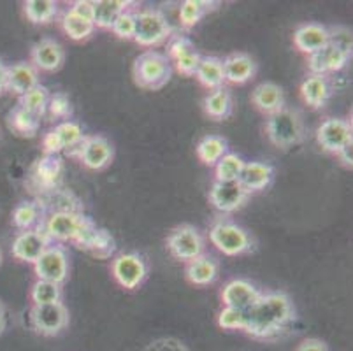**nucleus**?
<instances>
[{
    "label": "nucleus",
    "instance_id": "1",
    "mask_svg": "<svg viewBox=\"0 0 353 351\" xmlns=\"http://www.w3.org/2000/svg\"><path fill=\"white\" fill-rule=\"evenodd\" d=\"M294 318V305L287 294H262L252 308L243 311V330L256 339H269L278 336Z\"/></svg>",
    "mask_w": 353,
    "mask_h": 351
},
{
    "label": "nucleus",
    "instance_id": "2",
    "mask_svg": "<svg viewBox=\"0 0 353 351\" xmlns=\"http://www.w3.org/2000/svg\"><path fill=\"white\" fill-rule=\"evenodd\" d=\"M265 134L274 146L288 150L292 146L303 143L304 139V121L299 111L283 108L281 111L269 116L265 123Z\"/></svg>",
    "mask_w": 353,
    "mask_h": 351
},
{
    "label": "nucleus",
    "instance_id": "3",
    "mask_svg": "<svg viewBox=\"0 0 353 351\" xmlns=\"http://www.w3.org/2000/svg\"><path fill=\"white\" fill-rule=\"evenodd\" d=\"M172 76L171 60L167 54L148 50L134 62V79L144 90H159L169 83Z\"/></svg>",
    "mask_w": 353,
    "mask_h": 351
},
{
    "label": "nucleus",
    "instance_id": "4",
    "mask_svg": "<svg viewBox=\"0 0 353 351\" xmlns=\"http://www.w3.org/2000/svg\"><path fill=\"white\" fill-rule=\"evenodd\" d=\"M210 241L227 257L245 255L253 250V239L248 232L227 218H218L211 225Z\"/></svg>",
    "mask_w": 353,
    "mask_h": 351
},
{
    "label": "nucleus",
    "instance_id": "5",
    "mask_svg": "<svg viewBox=\"0 0 353 351\" xmlns=\"http://www.w3.org/2000/svg\"><path fill=\"white\" fill-rule=\"evenodd\" d=\"M172 27L165 19V16L157 9H141L136 11V34L134 41L139 46L155 48L165 43L171 37Z\"/></svg>",
    "mask_w": 353,
    "mask_h": 351
},
{
    "label": "nucleus",
    "instance_id": "6",
    "mask_svg": "<svg viewBox=\"0 0 353 351\" xmlns=\"http://www.w3.org/2000/svg\"><path fill=\"white\" fill-rule=\"evenodd\" d=\"M204 248L206 244L201 232L192 225H179L171 232V236L167 237V250L171 251L174 259L185 263L204 255Z\"/></svg>",
    "mask_w": 353,
    "mask_h": 351
},
{
    "label": "nucleus",
    "instance_id": "7",
    "mask_svg": "<svg viewBox=\"0 0 353 351\" xmlns=\"http://www.w3.org/2000/svg\"><path fill=\"white\" fill-rule=\"evenodd\" d=\"M88 220L90 218L83 217L79 212L57 211L48 218L43 232L50 243L51 241H72V243H76Z\"/></svg>",
    "mask_w": 353,
    "mask_h": 351
},
{
    "label": "nucleus",
    "instance_id": "8",
    "mask_svg": "<svg viewBox=\"0 0 353 351\" xmlns=\"http://www.w3.org/2000/svg\"><path fill=\"white\" fill-rule=\"evenodd\" d=\"M30 323L35 332L41 336H59L63 328L69 325V311L62 302L44 305H32Z\"/></svg>",
    "mask_w": 353,
    "mask_h": 351
},
{
    "label": "nucleus",
    "instance_id": "9",
    "mask_svg": "<svg viewBox=\"0 0 353 351\" xmlns=\"http://www.w3.org/2000/svg\"><path fill=\"white\" fill-rule=\"evenodd\" d=\"M34 270L37 279L57 283L62 286L69 278V257L62 246H48L35 260Z\"/></svg>",
    "mask_w": 353,
    "mask_h": 351
},
{
    "label": "nucleus",
    "instance_id": "10",
    "mask_svg": "<svg viewBox=\"0 0 353 351\" xmlns=\"http://www.w3.org/2000/svg\"><path fill=\"white\" fill-rule=\"evenodd\" d=\"M113 278L125 290H136L148 276V265L137 253H121L113 260Z\"/></svg>",
    "mask_w": 353,
    "mask_h": 351
},
{
    "label": "nucleus",
    "instance_id": "11",
    "mask_svg": "<svg viewBox=\"0 0 353 351\" xmlns=\"http://www.w3.org/2000/svg\"><path fill=\"white\" fill-rule=\"evenodd\" d=\"M316 141L323 151L338 154L352 144V125L341 118H327L316 130Z\"/></svg>",
    "mask_w": 353,
    "mask_h": 351
},
{
    "label": "nucleus",
    "instance_id": "12",
    "mask_svg": "<svg viewBox=\"0 0 353 351\" xmlns=\"http://www.w3.org/2000/svg\"><path fill=\"white\" fill-rule=\"evenodd\" d=\"M248 197L250 193L239 185V181H214L210 190V202L223 214L243 208Z\"/></svg>",
    "mask_w": 353,
    "mask_h": 351
},
{
    "label": "nucleus",
    "instance_id": "13",
    "mask_svg": "<svg viewBox=\"0 0 353 351\" xmlns=\"http://www.w3.org/2000/svg\"><path fill=\"white\" fill-rule=\"evenodd\" d=\"M113 146L108 139L101 137V135H92V137H85L83 143L78 148L79 162L90 170H102L111 163L113 160Z\"/></svg>",
    "mask_w": 353,
    "mask_h": 351
},
{
    "label": "nucleus",
    "instance_id": "14",
    "mask_svg": "<svg viewBox=\"0 0 353 351\" xmlns=\"http://www.w3.org/2000/svg\"><path fill=\"white\" fill-rule=\"evenodd\" d=\"M83 139H85L83 128L76 121L67 120L44 135L43 146L46 154H59L60 151H69L76 148Z\"/></svg>",
    "mask_w": 353,
    "mask_h": 351
},
{
    "label": "nucleus",
    "instance_id": "15",
    "mask_svg": "<svg viewBox=\"0 0 353 351\" xmlns=\"http://www.w3.org/2000/svg\"><path fill=\"white\" fill-rule=\"evenodd\" d=\"M50 246V241L44 236V232L41 228H34V230L20 232L16 239L12 241V257L16 260L27 263H35V260L43 255V251Z\"/></svg>",
    "mask_w": 353,
    "mask_h": 351
},
{
    "label": "nucleus",
    "instance_id": "16",
    "mask_svg": "<svg viewBox=\"0 0 353 351\" xmlns=\"http://www.w3.org/2000/svg\"><path fill=\"white\" fill-rule=\"evenodd\" d=\"M65 62V51L54 39H43L32 48V66L43 72H57Z\"/></svg>",
    "mask_w": 353,
    "mask_h": 351
},
{
    "label": "nucleus",
    "instance_id": "17",
    "mask_svg": "<svg viewBox=\"0 0 353 351\" xmlns=\"http://www.w3.org/2000/svg\"><path fill=\"white\" fill-rule=\"evenodd\" d=\"M260 295L262 294L256 290V286L246 279H232L221 290L223 305L239 309V311H246V309L252 308L259 301Z\"/></svg>",
    "mask_w": 353,
    "mask_h": 351
},
{
    "label": "nucleus",
    "instance_id": "18",
    "mask_svg": "<svg viewBox=\"0 0 353 351\" xmlns=\"http://www.w3.org/2000/svg\"><path fill=\"white\" fill-rule=\"evenodd\" d=\"M350 57L352 54L346 53V51L339 50V48L332 46V44H327L320 51L310 54L307 67H310L311 74L327 76L329 72H339V70L345 69L350 62Z\"/></svg>",
    "mask_w": 353,
    "mask_h": 351
},
{
    "label": "nucleus",
    "instance_id": "19",
    "mask_svg": "<svg viewBox=\"0 0 353 351\" xmlns=\"http://www.w3.org/2000/svg\"><path fill=\"white\" fill-rule=\"evenodd\" d=\"M221 62H223L225 81L232 85H245L256 74V62L246 53H232Z\"/></svg>",
    "mask_w": 353,
    "mask_h": 351
},
{
    "label": "nucleus",
    "instance_id": "20",
    "mask_svg": "<svg viewBox=\"0 0 353 351\" xmlns=\"http://www.w3.org/2000/svg\"><path fill=\"white\" fill-rule=\"evenodd\" d=\"M294 44L306 54H313L329 44V28L319 23L301 25L294 32Z\"/></svg>",
    "mask_w": 353,
    "mask_h": 351
},
{
    "label": "nucleus",
    "instance_id": "21",
    "mask_svg": "<svg viewBox=\"0 0 353 351\" xmlns=\"http://www.w3.org/2000/svg\"><path fill=\"white\" fill-rule=\"evenodd\" d=\"M274 178V169L272 166L264 162H248L245 163L243 170L239 174V185L248 193L260 192V190L268 188Z\"/></svg>",
    "mask_w": 353,
    "mask_h": 351
},
{
    "label": "nucleus",
    "instance_id": "22",
    "mask_svg": "<svg viewBox=\"0 0 353 351\" xmlns=\"http://www.w3.org/2000/svg\"><path fill=\"white\" fill-rule=\"evenodd\" d=\"M252 102L260 112L271 116L285 108V93L276 83H260L252 92Z\"/></svg>",
    "mask_w": 353,
    "mask_h": 351
},
{
    "label": "nucleus",
    "instance_id": "23",
    "mask_svg": "<svg viewBox=\"0 0 353 351\" xmlns=\"http://www.w3.org/2000/svg\"><path fill=\"white\" fill-rule=\"evenodd\" d=\"M39 85V70L32 63L20 62L8 67V90L18 97L25 95Z\"/></svg>",
    "mask_w": 353,
    "mask_h": 351
},
{
    "label": "nucleus",
    "instance_id": "24",
    "mask_svg": "<svg viewBox=\"0 0 353 351\" xmlns=\"http://www.w3.org/2000/svg\"><path fill=\"white\" fill-rule=\"evenodd\" d=\"M330 93L332 92H330L329 79L327 76H320V74H311L301 85L303 101L313 109L323 108L330 99Z\"/></svg>",
    "mask_w": 353,
    "mask_h": 351
},
{
    "label": "nucleus",
    "instance_id": "25",
    "mask_svg": "<svg viewBox=\"0 0 353 351\" xmlns=\"http://www.w3.org/2000/svg\"><path fill=\"white\" fill-rule=\"evenodd\" d=\"M218 272H220L218 262L213 257L208 255H202L199 259L188 262L187 269H185V274H187L188 281L197 286L213 285L218 279Z\"/></svg>",
    "mask_w": 353,
    "mask_h": 351
},
{
    "label": "nucleus",
    "instance_id": "26",
    "mask_svg": "<svg viewBox=\"0 0 353 351\" xmlns=\"http://www.w3.org/2000/svg\"><path fill=\"white\" fill-rule=\"evenodd\" d=\"M197 81L208 90H218L225 86V74H223V62L216 57H202L199 69L195 72Z\"/></svg>",
    "mask_w": 353,
    "mask_h": 351
},
{
    "label": "nucleus",
    "instance_id": "27",
    "mask_svg": "<svg viewBox=\"0 0 353 351\" xmlns=\"http://www.w3.org/2000/svg\"><path fill=\"white\" fill-rule=\"evenodd\" d=\"M130 2L125 0H97L94 2V27L111 30L118 16L127 11Z\"/></svg>",
    "mask_w": 353,
    "mask_h": 351
},
{
    "label": "nucleus",
    "instance_id": "28",
    "mask_svg": "<svg viewBox=\"0 0 353 351\" xmlns=\"http://www.w3.org/2000/svg\"><path fill=\"white\" fill-rule=\"evenodd\" d=\"M230 111H232V97L225 86L213 90L204 99V112L213 120H225Z\"/></svg>",
    "mask_w": 353,
    "mask_h": 351
},
{
    "label": "nucleus",
    "instance_id": "29",
    "mask_svg": "<svg viewBox=\"0 0 353 351\" xmlns=\"http://www.w3.org/2000/svg\"><path fill=\"white\" fill-rule=\"evenodd\" d=\"M8 123L9 128L12 132H16L18 135H23V137H34L39 130V125H41V116L34 114V112L27 111L23 108H18L12 109L8 116Z\"/></svg>",
    "mask_w": 353,
    "mask_h": 351
},
{
    "label": "nucleus",
    "instance_id": "30",
    "mask_svg": "<svg viewBox=\"0 0 353 351\" xmlns=\"http://www.w3.org/2000/svg\"><path fill=\"white\" fill-rule=\"evenodd\" d=\"M229 143L220 135H206L197 144V157L204 166H216L218 160L225 153H229Z\"/></svg>",
    "mask_w": 353,
    "mask_h": 351
},
{
    "label": "nucleus",
    "instance_id": "31",
    "mask_svg": "<svg viewBox=\"0 0 353 351\" xmlns=\"http://www.w3.org/2000/svg\"><path fill=\"white\" fill-rule=\"evenodd\" d=\"M62 160L57 154H46L35 166V179L43 188L51 190L62 176Z\"/></svg>",
    "mask_w": 353,
    "mask_h": 351
},
{
    "label": "nucleus",
    "instance_id": "32",
    "mask_svg": "<svg viewBox=\"0 0 353 351\" xmlns=\"http://www.w3.org/2000/svg\"><path fill=\"white\" fill-rule=\"evenodd\" d=\"M23 11L32 23L43 25L50 23L59 14V4L53 0H28L23 4Z\"/></svg>",
    "mask_w": 353,
    "mask_h": 351
},
{
    "label": "nucleus",
    "instance_id": "33",
    "mask_svg": "<svg viewBox=\"0 0 353 351\" xmlns=\"http://www.w3.org/2000/svg\"><path fill=\"white\" fill-rule=\"evenodd\" d=\"M213 2H204V0H187L183 2L179 8V21H181L183 28H192L202 19V16L206 12L214 9Z\"/></svg>",
    "mask_w": 353,
    "mask_h": 351
},
{
    "label": "nucleus",
    "instance_id": "34",
    "mask_svg": "<svg viewBox=\"0 0 353 351\" xmlns=\"http://www.w3.org/2000/svg\"><path fill=\"white\" fill-rule=\"evenodd\" d=\"M245 160L236 153H225L214 166V181H237L239 174L245 167Z\"/></svg>",
    "mask_w": 353,
    "mask_h": 351
},
{
    "label": "nucleus",
    "instance_id": "35",
    "mask_svg": "<svg viewBox=\"0 0 353 351\" xmlns=\"http://www.w3.org/2000/svg\"><path fill=\"white\" fill-rule=\"evenodd\" d=\"M30 299L34 305H44V304H54V302H62V286L51 281H37L32 285Z\"/></svg>",
    "mask_w": 353,
    "mask_h": 351
},
{
    "label": "nucleus",
    "instance_id": "36",
    "mask_svg": "<svg viewBox=\"0 0 353 351\" xmlns=\"http://www.w3.org/2000/svg\"><path fill=\"white\" fill-rule=\"evenodd\" d=\"M50 97V90L39 83L35 88H32L30 92H27L25 95L20 97V108L27 109V111L34 112V114L37 116H43L44 112H46Z\"/></svg>",
    "mask_w": 353,
    "mask_h": 351
},
{
    "label": "nucleus",
    "instance_id": "37",
    "mask_svg": "<svg viewBox=\"0 0 353 351\" xmlns=\"http://www.w3.org/2000/svg\"><path fill=\"white\" fill-rule=\"evenodd\" d=\"M62 28L72 41H86L90 35L94 34L95 27L94 23L85 21V19L78 18L70 11H65L62 16Z\"/></svg>",
    "mask_w": 353,
    "mask_h": 351
},
{
    "label": "nucleus",
    "instance_id": "38",
    "mask_svg": "<svg viewBox=\"0 0 353 351\" xmlns=\"http://www.w3.org/2000/svg\"><path fill=\"white\" fill-rule=\"evenodd\" d=\"M41 220V208L35 202H23L12 212V223L21 232L34 230Z\"/></svg>",
    "mask_w": 353,
    "mask_h": 351
},
{
    "label": "nucleus",
    "instance_id": "39",
    "mask_svg": "<svg viewBox=\"0 0 353 351\" xmlns=\"http://www.w3.org/2000/svg\"><path fill=\"white\" fill-rule=\"evenodd\" d=\"M85 250L90 251L97 259H109L114 253V250H117V243L111 237V234H108L102 228H97L95 236L92 237V241H90Z\"/></svg>",
    "mask_w": 353,
    "mask_h": 351
},
{
    "label": "nucleus",
    "instance_id": "40",
    "mask_svg": "<svg viewBox=\"0 0 353 351\" xmlns=\"http://www.w3.org/2000/svg\"><path fill=\"white\" fill-rule=\"evenodd\" d=\"M111 30L117 37L125 39V41L134 39V34H136V11L127 9V11L121 12L113 23V27H111Z\"/></svg>",
    "mask_w": 353,
    "mask_h": 351
},
{
    "label": "nucleus",
    "instance_id": "41",
    "mask_svg": "<svg viewBox=\"0 0 353 351\" xmlns=\"http://www.w3.org/2000/svg\"><path fill=\"white\" fill-rule=\"evenodd\" d=\"M46 112L54 120H67L72 114V104L65 93H54L50 97Z\"/></svg>",
    "mask_w": 353,
    "mask_h": 351
},
{
    "label": "nucleus",
    "instance_id": "42",
    "mask_svg": "<svg viewBox=\"0 0 353 351\" xmlns=\"http://www.w3.org/2000/svg\"><path fill=\"white\" fill-rule=\"evenodd\" d=\"M218 325L225 330H243V311L223 305L218 314Z\"/></svg>",
    "mask_w": 353,
    "mask_h": 351
},
{
    "label": "nucleus",
    "instance_id": "43",
    "mask_svg": "<svg viewBox=\"0 0 353 351\" xmlns=\"http://www.w3.org/2000/svg\"><path fill=\"white\" fill-rule=\"evenodd\" d=\"M329 44L352 54V30L346 27H334L329 30Z\"/></svg>",
    "mask_w": 353,
    "mask_h": 351
},
{
    "label": "nucleus",
    "instance_id": "44",
    "mask_svg": "<svg viewBox=\"0 0 353 351\" xmlns=\"http://www.w3.org/2000/svg\"><path fill=\"white\" fill-rule=\"evenodd\" d=\"M201 54L197 51H192V53L185 54V57L174 60V67L179 74L183 76H195L199 69V63H201Z\"/></svg>",
    "mask_w": 353,
    "mask_h": 351
},
{
    "label": "nucleus",
    "instance_id": "45",
    "mask_svg": "<svg viewBox=\"0 0 353 351\" xmlns=\"http://www.w3.org/2000/svg\"><path fill=\"white\" fill-rule=\"evenodd\" d=\"M195 51V46L192 44V41L188 37H183V35H176L174 39L169 44V60H178V58L185 57V54Z\"/></svg>",
    "mask_w": 353,
    "mask_h": 351
},
{
    "label": "nucleus",
    "instance_id": "46",
    "mask_svg": "<svg viewBox=\"0 0 353 351\" xmlns=\"http://www.w3.org/2000/svg\"><path fill=\"white\" fill-rule=\"evenodd\" d=\"M69 11L78 16V18L94 23V2H90V0H76Z\"/></svg>",
    "mask_w": 353,
    "mask_h": 351
},
{
    "label": "nucleus",
    "instance_id": "47",
    "mask_svg": "<svg viewBox=\"0 0 353 351\" xmlns=\"http://www.w3.org/2000/svg\"><path fill=\"white\" fill-rule=\"evenodd\" d=\"M295 351H329V346L322 339H304Z\"/></svg>",
    "mask_w": 353,
    "mask_h": 351
},
{
    "label": "nucleus",
    "instance_id": "48",
    "mask_svg": "<svg viewBox=\"0 0 353 351\" xmlns=\"http://www.w3.org/2000/svg\"><path fill=\"white\" fill-rule=\"evenodd\" d=\"M338 157H339V160H341L343 166L348 167V169H352V166H353L352 144H350V146H346V148H343V150L338 153Z\"/></svg>",
    "mask_w": 353,
    "mask_h": 351
},
{
    "label": "nucleus",
    "instance_id": "49",
    "mask_svg": "<svg viewBox=\"0 0 353 351\" xmlns=\"http://www.w3.org/2000/svg\"><path fill=\"white\" fill-rule=\"evenodd\" d=\"M8 90V66L0 60V93Z\"/></svg>",
    "mask_w": 353,
    "mask_h": 351
},
{
    "label": "nucleus",
    "instance_id": "50",
    "mask_svg": "<svg viewBox=\"0 0 353 351\" xmlns=\"http://www.w3.org/2000/svg\"><path fill=\"white\" fill-rule=\"evenodd\" d=\"M6 323H8V311H6V305L0 302V334L4 332Z\"/></svg>",
    "mask_w": 353,
    "mask_h": 351
},
{
    "label": "nucleus",
    "instance_id": "51",
    "mask_svg": "<svg viewBox=\"0 0 353 351\" xmlns=\"http://www.w3.org/2000/svg\"><path fill=\"white\" fill-rule=\"evenodd\" d=\"M2 260H4V255H2V250H0V265H2Z\"/></svg>",
    "mask_w": 353,
    "mask_h": 351
}]
</instances>
